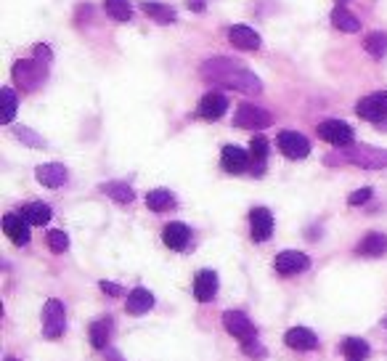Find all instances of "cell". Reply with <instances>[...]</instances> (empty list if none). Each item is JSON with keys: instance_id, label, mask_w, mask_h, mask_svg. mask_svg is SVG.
<instances>
[{"instance_id": "6da1fadb", "label": "cell", "mask_w": 387, "mask_h": 361, "mask_svg": "<svg viewBox=\"0 0 387 361\" xmlns=\"http://www.w3.org/2000/svg\"><path fill=\"white\" fill-rule=\"evenodd\" d=\"M202 77L212 85H223V88H233V91H242V93H260L263 83L260 77L252 74L250 70H244V64L231 59H207L202 64Z\"/></svg>"}, {"instance_id": "7a4b0ae2", "label": "cell", "mask_w": 387, "mask_h": 361, "mask_svg": "<svg viewBox=\"0 0 387 361\" xmlns=\"http://www.w3.org/2000/svg\"><path fill=\"white\" fill-rule=\"evenodd\" d=\"M327 162H351L358 168H387V152L374 146H348V152L327 157Z\"/></svg>"}, {"instance_id": "3957f363", "label": "cell", "mask_w": 387, "mask_h": 361, "mask_svg": "<svg viewBox=\"0 0 387 361\" xmlns=\"http://www.w3.org/2000/svg\"><path fill=\"white\" fill-rule=\"evenodd\" d=\"M46 77H48V70H46V61L40 59H22L13 64V80L16 85L27 91V93H32L37 91L40 85L46 83Z\"/></svg>"}, {"instance_id": "277c9868", "label": "cell", "mask_w": 387, "mask_h": 361, "mask_svg": "<svg viewBox=\"0 0 387 361\" xmlns=\"http://www.w3.org/2000/svg\"><path fill=\"white\" fill-rule=\"evenodd\" d=\"M355 114L361 120L376 125L379 131H387V91H379V93H372V96L361 98L355 104Z\"/></svg>"}, {"instance_id": "5b68a950", "label": "cell", "mask_w": 387, "mask_h": 361, "mask_svg": "<svg viewBox=\"0 0 387 361\" xmlns=\"http://www.w3.org/2000/svg\"><path fill=\"white\" fill-rule=\"evenodd\" d=\"M64 329H67V308L61 301L50 298L43 306V335L48 340H56V337L64 335Z\"/></svg>"}, {"instance_id": "8992f818", "label": "cell", "mask_w": 387, "mask_h": 361, "mask_svg": "<svg viewBox=\"0 0 387 361\" xmlns=\"http://www.w3.org/2000/svg\"><path fill=\"white\" fill-rule=\"evenodd\" d=\"M223 327H226V332L236 337L242 346L257 340V329H254V324L250 322V316L242 313V311H226L223 313Z\"/></svg>"}, {"instance_id": "52a82bcc", "label": "cell", "mask_w": 387, "mask_h": 361, "mask_svg": "<svg viewBox=\"0 0 387 361\" xmlns=\"http://www.w3.org/2000/svg\"><path fill=\"white\" fill-rule=\"evenodd\" d=\"M318 136L327 141V144L337 146V149H348L355 141V133L348 122L342 120H324L318 125Z\"/></svg>"}, {"instance_id": "ba28073f", "label": "cell", "mask_w": 387, "mask_h": 361, "mask_svg": "<svg viewBox=\"0 0 387 361\" xmlns=\"http://www.w3.org/2000/svg\"><path fill=\"white\" fill-rule=\"evenodd\" d=\"M271 122H273V117L268 114L266 109L252 107V104H242V107L236 109V114H233V125L236 128H250V131L268 128Z\"/></svg>"}, {"instance_id": "9c48e42d", "label": "cell", "mask_w": 387, "mask_h": 361, "mask_svg": "<svg viewBox=\"0 0 387 361\" xmlns=\"http://www.w3.org/2000/svg\"><path fill=\"white\" fill-rule=\"evenodd\" d=\"M278 149H281V155L290 157V159H305V157L311 155V144H308V138L300 136L297 131H281L276 138Z\"/></svg>"}, {"instance_id": "30bf717a", "label": "cell", "mask_w": 387, "mask_h": 361, "mask_svg": "<svg viewBox=\"0 0 387 361\" xmlns=\"http://www.w3.org/2000/svg\"><path fill=\"white\" fill-rule=\"evenodd\" d=\"M308 265H311V258L305 253H297V250H284L273 261V268H276L281 277H292V274L308 271Z\"/></svg>"}, {"instance_id": "8fae6325", "label": "cell", "mask_w": 387, "mask_h": 361, "mask_svg": "<svg viewBox=\"0 0 387 361\" xmlns=\"http://www.w3.org/2000/svg\"><path fill=\"white\" fill-rule=\"evenodd\" d=\"M250 234L254 242H266L273 234V216L268 207H254L250 213Z\"/></svg>"}, {"instance_id": "7c38bea8", "label": "cell", "mask_w": 387, "mask_h": 361, "mask_svg": "<svg viewBox=\"0 0 387 361\" xmlns=\"http://www.w3.org/2000/svg\"><path fill=\"white\" fill-rule=\"evenodd\" d=\"M3 231H6V237L16 244V247H25L29 244V223L25 221V216L19 213H8V216L3 218Z\"/></svg>"}, {"instance_id": "4fadbf2b", "label": "cell", "mask_w": 387, "mask_h": 361, "mask_svg": "<svg viewBox=\"0 0 387 361\" xmlns=\"http://www.w3.org/2000/svg\"><path fill=\"white\" fill-rule=\"evenodd\" d=\"M215 295H218V274L210 271V268L199 271L196 279H194V298L199 303H210Z\"/></svg>"}, {"instance_id": "5bb4252c", "label": "cell", "mask_w": 387, "mask_h": 361, "mask_svg": "<svg viewBox=\"0 0 387 361\" xmlns=\"http://www.w3.org/2000/svg\"><path fill=\"white\" fill-rule=\"evenodd\" d=\"M229 40H231V46L233 48H239V51H257L260 48V35L254 32L252 27H247V25H233L229 27Z\"/></svg>"}, {"instance_id": "9a60e30c", "label": "cell", "mask_w": 387, "mask_h": 361, "mask_svg": "<svg viewBox=\"0 0 387 361\" xmlns=\"http://www.w3.org/2000/svg\"><path fill=\"white\" fill-rule=\"evenodd\" d=\"M284 343L294 350H315L318 348V335L308 327H292L284 335Z\"/></svg>"}, {"instance_id": "2e32d148", "label": "cell", "mask_w": 387, "mask_h": 361, "mask_svg": "<svg viewBox=\"0 0 387 361\" xmlns=\"http://www.w3.org/2000/svg\"><path fill=\"white\" fill-rule=\"evenodd\" d=\"M162 242L168 244L170 250H186L189 247V242H191V229L186 226V223H168L165 229H162Z\"/></svg>"}, {"instance_id": "e0dca14e", "label": "cell", "mask_w": 387, "mask_h": 361, "mask_svg": "<svg viewBox=\"0 0 387 361\" xmlns=\"http://www.w3.org/2000/svg\"><path fill=\"white\" fill-rule=\"evenodd\" d=\"M226 109H229V98L223 96V93H207L202 101H199V117L202 120H220L223 114H226Z\"/></svg>"}, {"instance_id": "ac0fdd59", "label": "cell", "mask_w": 387, "mask_h": 361, "mask_svg": "<svg viewBox=\"0 0 387 361\" xmlns=\"http://www.w3.org/2000/svg\"><path fill=\"white\" fill-rule=\"evenodd\" d=\"M220 165L226 173H233V176H239L244 170L250 168V155L239 149V146H226L223 149V155H220Z\"/></svg>"}, {"instance_id": "d6986e66", "label": "cell", "mask_w": 387, "mask_h": 361, "mask_svg": "<svg viewBox=\"0 0 387 361\" xmlns=\"http://www.w3.org/2000/svg\"><path fill=\"white\" fill-rule=\"evenodd\" d=\"M35 178L40 180L43 186H48V189H59V186L67 183L69 173H67V168L59 165V162H48V165H40V168L35 170Z\"/></svg>"}, {"instance_id": "ffe728a7", "label": "cell", "mask_w": 387, "mask_h": 361, "mask_svg": "<svg viewBox=\"0 0 387 361\" xmlns=\"http://www.w3.org/2000/svg\"><path fill=\"white\" fill-rule=\"evenodd\" d=\"M355 253H358V255H366V258H382V255L387 253V237H385V234H379V231H372V234H366V237L358 242Z\"/></svg>"}, {"instance_id": "44dd1931", "label": "cell", "mask_w": 387, "mask_h": 361, "mask_svg": "<svg viewBox=\"0 0 387 361\" xmlns=\"http://www.w3.org/2000/svg\"><path fill=\"white\" fill-rule=\"evenodd\" d=\"M151 306H154V295H151L146 287H135L133 292L128 295V303H125L128 313H133V316H144V313H149L151 311Z\"/></svg>"}, {"instance_id": "7402d4cb", "label": "cell", "mask_w": 387, "mask_h": 361, "mask_svg": "<svg viewBox=\"0 0 387 361\" xmlns=\"http://www.w3.org/2000/svg\"><path fill=\"white\" fill-rule=\"evenodd\" d=\"M268 162V141L263 136H254L250 141V168H252L254 176H263Z\"/></svg>"}, {"instance_id": "603a6c76", "label": "cell", "mask_w": 387, "mask_h": 361, "mask_svg": "<svg viewBox=\"0 0 387 361\" xmlns=\"http://www.w3.org/2000/svg\"><path fill=\"white\" fill-rule=\"evenodd\" d=\"M141 11L146 13V16H151L157 25H172L178 16H175V11L170 8V6H165V3H157V0H144L141 3Z\"/></svg>"}, {"instance_id": "cb8c5ba5", "label": "cell", "mask_w": 387, "mask_h": 361, "mask_svg": "<svg viewBox=\"0 0 387 361\" xmlns=\"http://www.w3.org/2000/svg\"><path fill=\"white\" fill-rule=\"evenodd\" d=\"M22 216L29 226H46L50 221V207L46 202H29L22 207Z\"/></svg>"}, {"instance_id": "d4e9b609", "label": "cell", "mask_w": 387, "mask_h": 361, "mask_svg": "<svg viewBox=\"0 0 387 361\" xmlns=\"http://www.w3.org/2000/svg\"><path fill=\"white\" fill-rule=\"evenodd\" d=\"M146 207L154 210V213H165V210L175 207V197L168 189H154V192L146 194Z\"/></svg>"}, {"instance_id": "484cf974", "label": "cell", "mask_w": 387, "mask_h": 361, "mask_svg": "<svg viewBox=\"0 0 387 361\" xmlns=\"http://www.w3.org/2000/svg\"><path fill=\"white\" fill-rule=\"evenodd\" d=\"M101 192L107 194V197H111L114 202H120V205H130L135 199L133 189H130L128 183H122V180H109V183H104Z\"/></svg>"}, {"instance_id": "4316f807", "label": "cell", "mask_w": 387, "mask_h": 361, "mask_svg": "<svg viewBox=\"0 0 387 361\" xmlns=\"http://www.w3.org/2000/svg\"><path fill=\"white\" fill-rule=\"evenodd\" d=\"M342 353H345V361H366L369 359V343L361 337H348L342 343Z\"/></svg>"}, {"instance_id": "83f0119b", "label": "cell", "mask_w": 387, "mask_h": 361, "mask_svg": "<svg viewBox=\"0 0 387 361\" xmlns=\"http://www.w3.org/2000/svg\"><path fill=\"white\" fill-rule=\"evenodd\" d=\"M111 337V319H98L90 324V346L93 348H107Z\"/></svg>"}, {"instance_id": "f1b7e54d", "label": "cell", "mask_w": 387, "mask_h": 361, "mask_svg": "<svg viewBox=\"0 0 387 361\" xmlns=\"http://www.w3.org/2000/svg\"><path fill=\"white\" fill-rule=\"evenodd\" d=\"M332 25L337 27V29H342V32H358V29H361V22H358L348 8H342V6H337V8L332 11Z\"/></svg>"}, {"instance_id": "f546056e", "label": "cell", "mask_w": 387, "mask_h": 361, "mask_svg": "<svg viewBox=\"0 0 387 361\" xmlns=\"http://www.w3.org/2000/svg\"><path fill=\"white\" fill-rule=\"evenodd\" d=\"M363 48H366L369 56H374V59L387 56V32H369L366 40H363Z\"/></svg>"}, {"instance_id": "4dcf8cb0", "label": "cell", "mask_w": 387, "mask_h": 361, "mask_svg": "<svg viewBox=\"0 0 387 361\" xmlns=\"http://www.w3.org/2000/svg\"><path fill=\"white\" fill-rule=\"evenodd\" d=\"M104 8L114 22H130V16H133V8L128 0H104Z\"/></svg>"}, {"instance_id": "1f68e13d", "label": "cell", "mask_w": 387, "mask_h": 361, "mask_svg": "<svg viewBox=\"0 0 387 361\" xmlns=\"http://www.w3.org/2000/svg\"><path fill=\"white\" fill-rule=\"evenodd\" d=\"M0 98H3V114H0V120L3 122H13V117H16V93H13L11 88H3L0 91Z\"/></svg>"}, {"instance_id": "d6a6232c", "label": "cell", "mask_w": 387, "mask_h": 361, "mask_svg": "<svg viewBox=\"0 0 387 361\" xmlns=\"http://www.w3.org/2000/svg\"><path fill=\"white\" fill-rule=\"evenodd\" d=\"M46 239H48V247L53 250V253H64V250L69 247V237H67L64 231H56V229L48 231V237H46Z\"/></svg>"}, {"instance_id": "836d02e7", "label": "cell", "mask_w": 387, "mask_h": 361, "mask_svg": "<svg viewBox=\"0 0 387 361\" xmlns=\"http://www.w3.org/2000/svg\"><path fill=\"white\" fill-rule=\"evenodd\" d=\"M13 133H16V138H19V141H25L27 146H46V141H43L40 136H35L29 128H16Z\"/></svg>"}, {"instance_id": "e575fe53", "label": "cell", "mask_w": 387, "mask_h": 361, "mask_svg": "<svg viewBox=\"0 0 387 361\" xmlns=\"http://www.w3.org/2000/svg\"><path fill=\"white\" fill-rule=\"evenodd\" d=\"M369 199H372V189H358V192H353L351 197H348V202H351L353 207L363 205V202H369Z\"/></svg>"}, {"instance_id": "d590c367", "label": "cell", "mask_w": 387, "mask_h": 361, "mask_svg": "<svg viewBox=\"0 0 387 361\" xmlns=\"http://www.w3.org/2000/svg\"><path fill=\"white\" fill-rule=\"evenodd\" d=\"M242 348L247 350V353H250L252 359H266V348H263V346H260L257 340H252V343H247V346H242Z\"/></svg>"}, {"instance_id": "8d00e7d4", "label": "cell", "mask_w": 387, "mask_h": 361, "mask_svg": "<svg viewBox=\"0 0 387 361\" xmlns=\"http://www.w3.org/2000/svg\"><path fill=\"white\" fill-rule=\"evenodd\" d=\"M98 287L104 289L107 295H111V298H117V295H122V287H120V284H114V282H101Z\"/></svg>"}, {"instance_id": "74e56055", "label": "cell", "mask_w": 387, "mask_h": 361, "mask_svg": "<svg viewBox=\"0 0 387 361\" xmlns=\"http://www.w3.org/2000/svg\"><path fill=\"white\" fill-rule=\"evenodd\" d=\"M35 56H37L40 61H46V64H48V61H50V51H48V46H37Z\"/></svg>"}, {"instance_id": "f35d334b", "label": "cell", "mask_w": 387, "mask_h": 361, "mask_svg": "<svg viewBox=\"0 0 387 361\" xmlns=\"http://www.w3.org/2000/svg\"><path fill=\"white\" fill-rule=\"evenodd\" d=\"M189 6H191L194 11H202V8H205V6H202V0H191V3H189Z\"/></svg>"}, {"instance_id": "ab89813d", "label": "cell", "mask_w": 387, "mask_h": 361, "mask_svg": "<svg viewBox=\"0 0 387 361\" xmlns=\"http://www.w3.org/2000/svg\"><path fill=\"white\" fill-rule=\"evenodd\" d=\"M6 361H19V359H13V356H8V359H6Z\"/></svg>"}, {"instance_id": "60d3db41", "label": "cell", "mask_w": 387, "mask_h": 361, "mask_svg": "<svg viewBox=\"0 0 387 361\" xmlns=\"http://www.w3.org/2000/svg\"><path fill=\"white\" fill-rule=\"evenodd\" d=\"M382 327H387V319H385V322H382Z\"/></svg>"}]
</instances>
